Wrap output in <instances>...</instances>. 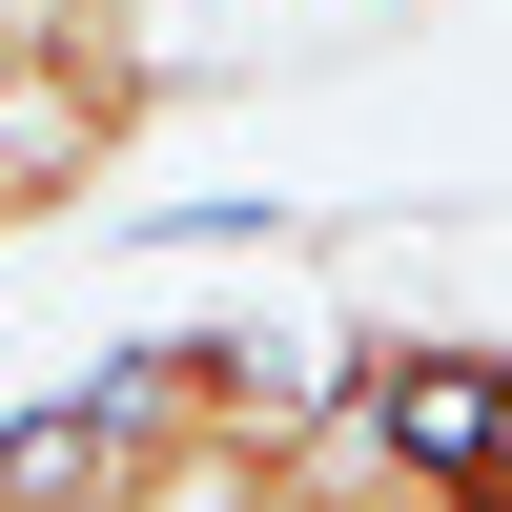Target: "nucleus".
Here are the masks:
<instances>
[{
    "label": "nucleus",
    "mask_w": 512,
    "mask_h": 512,
    "mask_svg": "<svg viewBox=\"0 0 512 512\" xmlns=\"http://www.w3.org/2000/svg\"><path fill=\"white\" fill-rule=\"evenodd\" d=\"M328 410H349L390 472H492V349H410V328H369V349L328 369Z\"/></svg>",
    "instance_id": "obj_1"
},
{
    "label": "nucleus",
    "mask_w": 512,
    "mask_h": 512,
    "mask_svg": "<svg viewBox=\"0 0 512 512\" xmlns=\"http://www.w3.org/2000/svg\"><path fill=\"white\" fill-rule=\"evenodd\" d=\"M0 512H21V492H0Z\"/></svg>",
    "instance_id": "obj_2"
}]
</instances>
